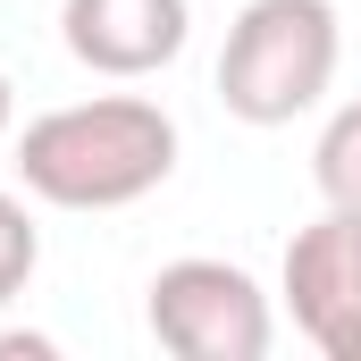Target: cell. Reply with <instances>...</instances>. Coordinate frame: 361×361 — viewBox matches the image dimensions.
<instances>
[{
    "label": "cell",
    "mask_w": 361,
    "mask_h": 361,
    "mask_svg": "<svg viewBox=\"0 0 361 361\" xmlns=\"http://www.w3.org/2000/svg\"><path fill=\"white\" fill-rule=\"evenodd\" d=\"M152 336L177 361H261L269 294L235 261H169L152 277Z\"/></svg>",
    "instance_id": "3957f363"
},
{
    "label": "cell",
    "mask_w": 361,
    "mask_h": 361,
    "mask_svg": "<svg viewBox=\"0 0 361 361\" xmlns=\"http://www.w3.org/2000/svg\"><path fill=\"white\" fill-rule=\"evenodd\" d=\"M311 160H319V193L345 202V210H361V101L328 118V135H319Z\"/></svg>",
    "instance_id": "8992f818"
},
{
    "label": "cell",
    "mask_w": 361,
    "mask_h": 361,
    "mask_svg": "<svg viewBox=\"0 0 361 361\" xmlns=\"http://www.w3.org/2000/svg\"><path fill=\"white\" fill-rule=\"evenodd\" d=\"M336 76V8L328 0H252L227 25L219 51V101L252 126H286Z\"/></svg>",
    "instance_id": "7a4b0ae2"
},
{
    "label": "cell",
    "mask_w": 361,
    "mask_h": 361,
    "mask_svg": "<svg viewBox=\"0 0 361 361\" xmlns=\"http://www.w3.org/2000/svg\"><path fill=\"white\" fill-rule=\"evenodd\" d=\"M34 261H42V235H34L25 202H8V193H0V302L34 277Z\"/></svg>",
    "instance_id": "52a82bcc"
},
{
    "label": "cell",
    "mask_w": 361,
    "mask_h": 361,
    "mask_svg": "<svg viewBox=\"0 0 361 361\" xmlns=\"http://www.w3.org/2000/svg\"><path fill=\"white\" fill-rule=\"evenodd\" d=\"M286 302H294V319L311 328V345L361 302V210L328 202V219H311V227L286 244Z\"/></svg>",
    "instance_id": "5b68a950"
},
{
    "label": "cell",
    "mask_w": 361,
    "mask_h": 361,
    "mask_svg": "<svg viewBox=\"0 0 361 361\" xmlns=\"http://www.w3.org/2000/svg\"><path fill=\"white\" fill-rule=\"evenodd\" d=\"M0 126H8V76H0Z\"/></svg>",
    "instance_id": "30bf717a"
},
{
    "label": "cell",
    "mask_w": 361,
    "mask_h": 361,
    "mask_svg": "<svg viewBox=\"0 0 361 361\" xmlns=\"http://www.w3.org/2000/svg\"><path fill=\"white\" fill-rule=\"evenodd\" d=\"M0 361H51V336H0Z\"/></svg>",
    "instance_id": "9c48e42d"
},
{
    "label": "cell",
    "mask_w": 361,
    "mask_h": 361,
    "mask_svg": "<svg viewBox=\"0 0 361 361\" xmlns=\"http://www.w3.org/2000/svg\"><path fill=\"white\" fill-rule=\"evenodd\" d=\"M319 353H328V361H361V302L328 328V336H319Z\"/></svg>",
    "instance_id": "ba28073f"
},
{
    "label": "cell",
    "mask_w": 361,
    "mask_h": 361,
    "mask_svg": "<svg viewBox=\"0 0 361 361\" xmlns=\"http://www.w3.org/2000/svg\"><path fill=\"white\" fill-rule=\"evenodd\" d=\"M68 51L101 76H152L185 51V0H68Z\"/></svg>",
    "instance_id": "277c9868"
},
{
    "label": "cell",
    "mask_w": 361,
    "mask_h": 361,
    "mask_svg": "<svg viewBox=\"0 0 361 361\" xmlns=\"http://www.w3.org/2000/svg\"><path fill=\"white\" fill-rule=\"evenodd\" d=\"M169 169H177V126L160 101H135V92L51 109L17 135L25 193H42L59 210H118V202L152 193Z\"/></svg>",
    "instance_id": "6da1fadb"
}]
</instances>
